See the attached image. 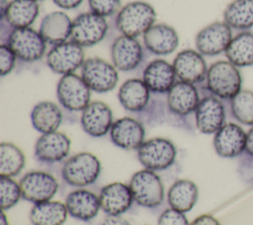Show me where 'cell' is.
I'll use <instances>...</instances> for the list:
<instances>
[{
	"label": "cell",
	"instance_id": "obj_1",
	"mask_svg": "<svg viewBox=\"0 0 253 225\" xmlns=\"http://www.w3.org/2000/svg\"><path fill=\"white\" fill-rule=\"evenodd\" d=\"M206 88L210 94L229 101L242 90V76L237 66L226 60L212 63L207 73Z\"/></svg>",
	"mask_w": 253,
	"mask_h": 225
},
{
	"label": "cell",
	"instance_id": "obj_2",
	"mask_svg": "<svg viewBox=\"0 0 253 225\" xmlns=\"http://www.w3.org/2000/svg\"><path fill=\"white\" fill-rule=\"evenodd\" d=\"M156 12L152 5L144 1H132L117 13L116 27L124 36L136 38L155 24Z\"/></svg>",
	"mask_w": 253,
	"mask_h": 225
},
{
	"label": "cell",
	"instance_id": "obj_3",
	"mask_svg": "<svg viewBox=\"0 0 253 225\" xmlns=\"http://www.w3.org/2000/svg\"><path fill=\"white\" fill-rule=\"evenodd\" d=\"M101 170V162L94 154L80 152L64 161L61 178L71 187L85 188L98 180Z\"/></svg>",
	"mask_w": 253,
	"mask_h": 225
},
{
	"label": "cell",
	"instance_id": "obj_4",
	"mask_svg": "<svg viewBox=\"0 0 253 225\" xmlns=\"http://www.w3.org/2000/svg\"><path fill=\"white\" fill-rule=\"evenodd\" d=\"M134 202L145 208H156L164 200V186L156 172L143 169L135 172L128 184Z\"/></svg>",
	"mask_w": 253,
	"mask_h": 225
},
{
	"label": "cell",
	"instance_id": "obj_5",
	"mask_svg": "<svg viewBox=\"0 0 253 225\" xmlns=\"http://www.w3.org/2000/svg\"><path fill=\"white\" fill-rule=\"evenodd\" d=\"M137 159L144 169L154 172L170 168L176 160L177 149L175 144L163 137H154L145 140L136 150Z\"/></svg>",
	"mask_w": 253,
	"mask_h": 225
},
{
	"label": "cell",
	"instance_id": "obj_6",
	"mask_svg": "<svg viewBox=\"0 0 253 225\" xmlns=\"http://www.w3.org/2000/svg\"><path fill=\"white\" fill-rule=\"evenodd\" d=\"M60 106L69 112H82L89 104L91 90L83 78L75 73L62 75L56 86Z\"/></svg>",
	"mask_w": 253,
	"mask_h": 225
},
{
	"label": "cell",
	"instance_id": "obj_7",
	"mask_svg": "<svg viewBox=\"0 0 253 225\" xmlns=\"http://www.w3.org/2000/svg\"><path fill=\"white\" fill-rule=\"evenodd\" d=\"M81 77L90 90L96 93H107L114 90L119 81L118 69L113 63L100 57L85 59L81 67Z\"/></svg>",
	"mask_w": 253,
	"mask_h": 225
},
{
	"label": "cell",
	"instance_id": "obj_8",
	"mask_svg": "<svg viewBox=\"0 0 253 225\" xmlns=\"http://www.w3.org/2000/svg\"><path fill=\"white\" fill-rule=\"evenodd\" d=\"M108 32L106 18L93 12L79 14L72 20L70 40L84 46H92L103 40Z\"/></svg>",
	"mask_w": 253,
	"mask_h": 225
},
{
	"label": "cell",
	"instance_id": "obj_9",
	"mask_svg": "<svg viewBox=\"0 0 253 225\" xmlns=\"http://www.w3.org/2000/svg\"><path fill=\"white\" fill-rule=\"evenodd\" d=\"M23 61H37L41 59L46 48V42L40 32L32 28L13 29L6 43Z\"/></svg>",
	"mask_w": 253,
	"mask_h": 225
},
{
	"label": "cell",
	"instance_id": "obj_10",
	"mask_svg": "<svg viewBox=\"0 0 253 225\" xmlns=\"http://www.w3.org/2000/svg\"><path fill=\"white\" fill-rule=\"evenodd\" d=\"M232 37V29L225 22L215 21L197 33L195 45L204 56H215L225 52Z\"/></svg>",
	"mask_w": 253,
	"mask_h": 225
},
{
	"label": "cell",
	"instance_id": "obj_11",
	"mask_svg": "<svg viewBox=\"0 0 253 225\" xmlns=\"http://www.w3.org/2000/svg\"><path fill=\"white\" fill-rule=\"evenodd\" d=\"M22 198L34 204L51 200L58 190L57 180L44 171L26 173L19 182Z\"/></svg>",
	"mask_w": 253,
	"mask_h": 225
},
{
	"label": "cell",
	"instance_id": "obj_12",
	"mask_svg": "<svg viewBox=\"0 0 253 225\" xmlns=\"http://www.w3.org/2000/svg\"><path fill=\"white\" fill-rule=\"evenodd\" d=\"M85 61L83 47L72 40L53 45L46 54L48 68L60 75L74 73Z\"/></svg>",
	"mask_w": 253,
	"mask_h": 225
},
{
	"label": "cell",
	"instance_id": "obj_13",
	"mask_svg": "<svg viewBox=\"0 0 253 225\" xmlns=\"http://www.w3.org/2000/svg\"><path fill=\"white\" fill-rule=\"evenodd\" d=\"M194 114L196 127L203 134H214L225 123L224 104L211 94L201 98Z\"/></svg>",
	"mask_w": 253,
	"mask_h": 225
},
{
	"label": "cell",
	"instance_id": "obj_14",
	"mask_svg": "<svg viewBox=\"0 0 253 225\" xmlns=\"http://www.w3.org/2000/svg\"><path fill=\"white\" fill-rule=\"evenodd\" d=\"M71 141L60 131L42 133L36 141L34 155L39 163L51 165L63 161L69 154Z\"/></svg>",
	"mask_w": 253,
	"mask_h": 225
},
{
	"label": "cell",
	"instance_id": "obj_15",
	"mask_svg": "<svg viewBox=\"0 0 253 225\" xmlns=\"http://www.w3.org/2000/svg\"><path fill=\"white\" fill-rule=\"evenodd\" d=\"M247 132L235 122H225L213 134L212 145L215 153L226 159L240 157L246 145Z\"/></svg>",
	"mask_w": 253,
	"mask_h": 225
},
{
	"label": "cell",
	"instance_id": "obj_16",
	"mask_svg": "<svg viewBox=\"0 0 253 225\" xmlns=\"http://www.w3.org/2000/svg\"><path fill=\"white\" fill-rule=\"evenodd\" d=\"M173 67L177 78L191 84H200L206 81L208 66L204 55L197 49H184L175 56Z\"/></svg>",
	"mask_w": 253,
	"mask_h": 225
},
{
	"label": "cell",
	"instance_id": "obj_17",
	"mask_svg": "<svg viewBox=\"0 0 253 225\" xmlns=\"http://www.w3.org/2000/svg\"><path fill=\"white\" fill-rule=\"evenodd\" d=\"M80 123L85 133L92 137H102L110 132L113 120V112L104 102L94 101L81 112Z\"/></svg>",
	"mask_w": 253,
	"mask_h": 225
},
{
	"label": "cell",
	"instance_id": "obj_18",
	"mask_svg": "<svg viewBox=\"0 0 253 225\" xmlns=\"http://www.w3.org/2000/svg\"><path fill=\"white\" fill-rule=\"evenodd\" d=\"M143 57V49L135 38L121 35L111 46V59L120 71H131L137 68Z\"/></svg>",
	"mask_w": 253,
	"mask_h": 225
},
{
	"label": "cell",
	"instance_id": "obj_19",
	"mask_svg": "<svg viewBox=\"0 0 253 225\" xmlns=\"http://www.w3.org/2000/svg\"><path fill=\"white\" fill-rule=\"evenodd\" d=\"M111 141L126 150H137L145 141V129L140 121L125 116L114 121L110 130Z\"/></svg>",
	"mask_w": 253,
	"mask_h": 225
},
{
	"label": "cell",
	"instance_id": "obj_20",
	"mask_svg": "<svg viewBox=\"0 0 253 225\" xmlns=\"http://www.w3.org/2000/svg\"><path fill=\"white\" fill-rule=\"evenodd\" d=\"M64 203L71 217L84 222L93 220L101 209L99 195L82 188L70 191Z\"/></svg>",
	"mask_w": 253,
	"mask_h": 225
},
{
	"label": "cell",
	"instance_id": "obj_21",
	"mask_svg": "<svg viewBox=\"0 0 253 225\" xmlns=\"http://www.w3.org/2000/svg\"><path fill=\"white\" fill-rule=\"evenodd\" d=\"M101 209L110 215H122L134 201L130 188L121 182L106 185L99 193Z\"/></svg>",
	"mask_w": 253,
	"mask_h": 225
},
{
	"label": "cell",
	"instance_id": "obj_22",
	"mask_svg": "<svg viewBox=\"0 0 253 225\" xmlns=\"http://www.w3.org/2000/svg\"><path fill=\"white\" fill-rule=\"evenodd\" d=\"M200 95L194 84L176 81L167 93V106L171 112L177 115H188L195 112Z\"/></svg>",
	"mask_w": 253,
	"mask_h": 225
},
{
	"label": "cell",
	"instance_id": "obj_23",
	"mask_svg": "<svg viewBox=\"0 0 253 225\" xmlns=\"http://www.w3.org/2000/svg\"><path fill=\"white\" fill-rule=\"evenodd\" d=\"M143 43L147 50L156 55H168L179 44L176 30L164 23L154 24L143 35Z\"/></svg>",
	"mask_w": 253,
	"mask_h": 225
},
{
	"label": "cell",
	"instance_id": "obj_24",
	"mask_svg": "<svg viewBox=\"0 0 253 225\" xmlns=\"http://www.w3.org/2000/svg\"><path fill=\"white\" fill-rule=\"evenodd\" d=\"M176 73L173 64L164 59H155L149 62L143 70L142 80L151 93L167 94L176 82Z\"/></svg>",
	"mask_w": 253,
	"mask_h": 225
},
{
	"label": "cell",
	"instance_id": "obj_25",
	"mask_svg": "<svg viewBox=\"0 0 253 225\" xmlns=\"http://www.w3.org/2000/svg\"><path fill=\"white\" fill-rule=\"evenodd\" d=\"M71 27L72 20L66 13L54 11L43 17L39 32L46 43L55 45L70 38Z\"/></svg>",
	"mask_w": 253,
	"mask_h": 225
},
{
	"label": "cell",
	"instance_id": "obj_26",
	"mask_svg": "<svg viewBox=\"0 0 253 225\" xmlns=\"http://www.w3.org/2000/svg\"><path fill=\"white\" fill-rule=\"evenodd\" d=\"M150 90L142 79L132 78L125 81L118 93L122 107L130 112H138L145 109L150 100Z\"/></svg>",
	"mask_w": 253,
	"mask_h": 225
},
{
	"label": "cell",
	"instance_id": "obj_27",
	"mask_svg": "<svg viewBox=\"0 0 253 225\" xmlns=\"http://www.w3.org/2000/svg\"><path fill=\"white\" fill-rule=\"evenodd\" d=\"M62 119L61 109L50 101H42L36 104L31 112L32 125L42 134L56 131Z\"/></svg>",
	"mask_w": 253,
	"mask_h": 225
},
{
	"label": "cell",
	"instance_id": "obj_28",
	"mask_svg": "<svg viewBox=\"0 0 253 225\" xmlns=\"http://www.w3.org/2000/svg\"><path fill=\"white\" fill-rule=\"evenodd\" d=\"M199 197L197 185L190 180L180 179L174 182L167 192V201L171 208L186 213L195 206Z\"/></svg>",
	"mask_w": 253,
	"mask_h": 225
},
{
	"label": "cell",
	"instance_id": "obj_29",
	"mask_svg": "<svg viewBox=\"0 0 253 225\" xmlns=\"http://www.w3.org/2000/svg\"><path fill=\"white\" fill-rule=\"evenodd\" d=\"M226 59L238 68L253 65V33L242 31L233 35L225 52Z\"/></svg>",
	"mask_w": 253,
	"mask_h": 225
},
{
	"label": "cell",
	"instance_id": "obj_30",
	"mask_svg": "<svg viewBox=\"0 0 253 225\" xmlns=\"http://www.w3.org/2000/svg\"><path fill=\"white\" fill-rule=\"evenodd\" d=\"M39 12L38 1L11 0L1 20H5L14 29L29 28L36 21Z\"/></svg>",
	"mask_w": 253,
	"mask_h": 225
},
{
	"label": "cell",
	"instance_id": "obj_31",
	"mask_svg": "<svg viewBox=\"0 0 253 225\" xmlns=\"http://www.w3.org/2000/svg\"><path fill=\"white\" fill-rule=\"evenodd\" d=\"M67 215L65 203L47 200L34 204L30 211V220L33 225H63Z\"/></svg>",
	"mask_w": 253,
	"mask_h": 225
},
{
	"label": "cell",
	"instance_id": "obj_32",
	"mask_svg": "<svg viewBox=\"0 0 253 225\" xmlns=\"http://www.w3.org/2000/svg\"><path fill=\"white\" fill-rule=\"evenodd\" d=\"M223 22L239 32L253 28V0H232L223 11Z\"/></svg>",
	"mask_w": 253,
	"mask_h": 225
},
{
	"label": "cell",
	"instance_id": "obj_33",
	"mask_svg": "<svg viewBox=\"0 0 253 225\" xmlns=\"http://www.w3.org/2000/svg\"><path fill=\"white\" fill-rule=\"evenodd\" d=\"M26 158L23 151L11 142L0 144V176L16 177L24 169Z\"/></svg>",
	"mask_w": 253,
	"mask_h": 225
},
{
	"label": "cell",
	"instance_id": "obj_34",
	"mask_svg": "<svg viewBox=\"0 0 253 225\" xmlns=\"http://www.w3.org/2000/svg\"><path fill=\"white\" fill-rule=\"evenodd\" d=\"M228 103L231 116L238 123L253 125V91L242 89Z\"/></svg>",
	"mask_w": 253,
	"mask_h": 225
},
{
	"label": "cell",
	"instance_id": "obj_35",
	"mask_svg": "<svg viewBox=\"0 0 253 225\" xmlns=\"http://www.w3.org/2000/svg\"><path fill=\"white\" fill-rule=\"evenodd\" d=\"M22 197L20 184L12 177L0 176V207L5 211L12 208Z\"/></svg>",
	"mask_w": 253,
	"mask_h": 225
},
{
	"label": "cell",
	"instance_id": "obj_36",
	"mask_svg": "<svg viewBox=\"0 0 253 225\" xmlns=\"http://www.w3.org/2000/svg\"><path fill=\"white\" fill-rule=\"evenodd\" d=\"M239 158V171L242 178L248 183H253V125L247 131L245 149Z\"/></svg>",
	"mask_w": 253,
	"mask_h": 225
},
{
	"label": "cell",
	"instance_id": "obj_37",
	"mask_svg": "<svg viewBox=\"0 0 253 225\" xmlns=\"http://www.w3.org/2000/svg\"><path fill=\"white\" fill-rule=\"evenodd\" d=\"M90 11L104 18L119 12L121 0H88Z\"/></svg>",
	"mask_w": 253,
	"mask_h": 225
},
{
	"label": "cell",
	"instance_id": "obj_38",
	"mask_svg": "<svg viewBox=\"0 0 253 225\" xmlns=\"http://www.w3.org/2000/svg\"><path fill=\"white\" fill-rule=\"evenodd\" d=\"M158 225H190V223L185 216V213L170 207L160 214Z\"/></svg>",
	"mask_w": 253,
	"mask_h": 225
},
{
	"label": "cell",
	"instance_id": "obj_39",
	"mask_svg": "<svg viewBox=\"0 0 253 225\" xmlns=\"http://www.w3.org/2000/svg\"><path fill=\"white\" fill-rule=\"evenodd\" d=\"M16 58V54L7 44L2 43L0 45V74L2 77L13 70Z\"/></svg>",
	"mask_w": 253,
	"mask_h": 225
},
{
	"label": "cell",
	"instance_id": "obj_40",
	"mask_svg": "<svg viewBox=\"0 0 253 225\" xmlns=\"http://www.w3.org/2000/svg\"><path fill=\"white\" fill-rule=\"evenodd\" d=\"M86 225H130V223L122 215L106 214L97 221H89Z\"/></svg>",
	"mask_w": 253,
	"mask_h": 225
},
{
	"label": "cell",
	"instance_id": "obj_41",
	"mask_svg": "<svg viewBox=\"0 0 253 225\" xmlns=\"http://www.w3.org/2000/svg\"><path fill=\"white\" fill-rule=\"evenodd\" d=\"M190 225H220L219 221L210 214H202L196 217Z\"/></svg>",
	"mask_w": 253,
	"mask_h": 225
},
{
	"label": "cell",
	"instance_id": "obj_42",
	"mask_svg": "<svg viewBox=\"0 0 253 225\" xmlns=\"http://www.w3.org/2000/svg\"><path fill=\"white\" fill-rule=\"evenodd\" d=\"M53 3L63 10H71L77 8L83 0H52Z\"/></svg>",
	"mask_w": 253,
	"mask_h": 225
},
{
	"label": "cell",
	"instance_id": "obj_43",
	"mask_svg": "<svg viewBox=\"0 0 253 225\" xmlns=\"http://www.w3.org/2000/svg\"><path fill=\"white\" fill-rule=\"evenodd\" d=\"M10 1L8 0H0V16L3 17L5 12H6V9L8 7V4H9Z\"/></svg>",
	"mask_w": 253,
	"mask_h": 225
},
{
	"label": "cell",
	"instance_id": "obj_44",
	"mask_svg": "<svg viewBox=\"0 0 253 225\" xmlns=\"http://www.w3.org/2000/svg\"><path fill=\"white\" fill-rule=\"evenodd\" d=\"M0 224L1 225H9V222H8V219L6 217V214L3 210H1V219H0Z\"/></svg>",
	"mask_w": 253,
	"mask_h": 225
},
{
	"label": "cell",
	"instance_id": "obj_45",
	"mask_svg": "<svg viewBox=\"0 0 253 225\" xmlns=\"http://www.w3.org/2000/svg\"><path fill=\"white\" fill-rule=\"evenodd\" d=\"M35 1H41V0H35Z\"/></svg>",
	"mask_w": 253,
	"mask_h": 225
}]
</instances>
